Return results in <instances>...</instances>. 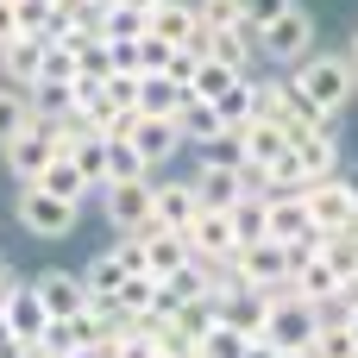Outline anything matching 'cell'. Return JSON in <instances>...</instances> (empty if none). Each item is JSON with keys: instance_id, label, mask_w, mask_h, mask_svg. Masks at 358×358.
I'll list each match as a JSON object with an SVG mask.
<instances>
[{"instance_id": "9", "label": "cell", "mask_w": 358, "mask_h": 358, "mask_svg": "<svg viewBox=\"0 0 358 358\" xmlns=\"http://www.w3.org/2000/svg\"><path fill=\"white\" fill-rule=\"evenodd\" d=\"M151 195H157L151 176L101 182V214H107V227H113V233H145V227H151Z\"/></svg>"}, {"instance_id": "19", "label": "cell", "mask_w": 358, "mask_h": 358, "mask_svg": "<svg viewBox=\"0 0 358 358\" xmlns=\"http://www.w3.org/2000/svg\"><path fill=\"white\" fill-rule=\"evenodd\" d=\"M82 283H88V296H94L101 308H113V302H120V289L132 283V264H126V252H120V245L94 252V258H88V271H82Z\"/></svg>"}, {"instance_id": "37", "label": "cell", "mask_w": 358, "mask_h": 358, "mask_svg": "<svg viewBox=\"0 0 358 358\" xmlns=\"http://www.w3.org/2000/svg\"><path fill=\"white\" fill-rule=\"evenodd\" d=\"M346 327H352V340H358V302H352V308H346Z\"/></svg>"}, {"instance_id": "29", "label": "cell", "mask_w": 358, "mask_h": 358, "mask_svg": "<svg viewBox=\"0 0 358 358\" xmlns=\"http://www.w3.org/2000/svg\"><path fill=\"white\" fill-rule=\"evenodd\" d=\"M170 57H176V44H170V38H157V31L145 25V31H138V76H164V69H170Z\"/></svg>"}, {"instance_id": "33", "label": "cell", "mask_w": 358, "mask_h": 358, "mask_svg": "<svg viewBox=\"0 0 358 358\" xmlns=\"http://www.w3.org/2000/svg\"><path fill=\"white\" fill-rule=\"evenodd\" d=\"M138 31H145V13H126V6L113 0V6H107V38H138Z\"/></svg>"}, {"instance_id": "2", "label": "cell", "mask_w": 358, "mask_h": 358, "mask_svg": "<svg viewBox=\"0 0 358 358\" xmlns=\"http://www.w3.org/2000/svg\"><path fill=\"white\" fill-rule=\"evenodd\" d=\"M252 113H258V120H271V126H283L289 138H302L308 126H321V120H327V113L296 88V76H258V82H252Z\"/></svg>"}, {"instance_id": "22", "label": "cell", "mask_w": 358, "mask_h": 358, "mask_svg": "<svg viewBox=\"0 0 358 358\" xmlns=\"http://www.w3.org/2000/svg\"><path fill=\"white\" fill-rule=\"evenodd\" d=\"M38 182H44V189H50V195H63V201H76V208H82V201H88V195H101V189H94V176H88V170H82V164H76V157H50V164H44V176H38Z\"/></svg>"}, {"instance_id": "5", "label": "cell", "mask_w": 358, "mask_h": 358, "mask_svg": "<svg viewBox=\"0 0 358 358\" xmlns=\"http://www.w3.org/2000/svg\"><path fill=\"white\" fill-rule=\"evenodd\" d=\"M189 182H195L201 208H233L239 195H252L245 157H233V151H201V164L189 170Z\"/></svg>"}, {"instance_id": "13", "label": "cell", "mask_w": 358, "mask_h": 358, "mask_svg": "<svg viewBox=\"0 0 358 358\" xmlns=\"http://www.w3.org/2000/svg\"><path fill=\"white\" fill-rule=\"evenodd\" d=\"M126 138L138 145V157H145L151 170H157V164H176V157H182V145H189V138H182V126H176L170 113H132Z\"/></svg>"}, {"instance_id": "17", "label": "cell", "mask_w": 358, "mask_h": 358, "mask_svg": "<svg viewBox=\"0 0 358 358\" xmlns=\"http://www.w3.org/2000/svg\"><path fill=\"white\" fill-rule=\"evenodd\" d=\"M176 126H182V138L195 151H233V120L214 101H201V94H189V107L176 113Z\"/></svg>"}, {"instance_id": "30", "label": "cell", "mask_w": 358, "mask_h": 358, "mask_svg": "<svg viewBox=\"0 0 358 358\" xmlns=\"http://www.w3.org/2000/svg\"><path fill=\"white\" fill-rule=\"evenodd\" d=\"M195 352H201V358H245V352H252V340H245L239 327H227V321H220V327H214Z\"/></svg>"}, {"instance_id": "24", "label": "cell", "mask_w": 358, "mask_h": 358, "mask_svg": "<svg viewBox=\"0 0 358 358\" xmlns=\"http://www.w3.org/2000/svg\"><path fill=\"white\" fill-rule=\"evenodd\" d=\"M31 107H38L44 120H63V113L82 107V82H69V76H44V82L31 88Z\"/></svg>"}, {"instance_id": "25", "label": "cell", "mask_w": 358, "mask_h": 358, "mask_svg": "<svg viewBox=\"0 0 358 358\" xmlns=\"http://www.w3.org/2000/svg\"><path fill=\"white\" fill-rule=\"evenodd\" d=\"M308 358H358V340L352 327H346V315H321V327H315V340H308Z\"/></svg>"}, {"instance_id": "6", "label": "cell", "mask_w": 358, "mask_h": 358, "mask_svg": "<svg viewBox=\"0 0 358 358\" xmlns=\"http://www.w3.org/2000/svg\"><path fill=\"white\" fill-rule=\"evenodd\" d=\"M302 201H308V214L321 220V233H346V227H358V176H346V170L315 176V182L302 189Z\"/></svg>"}, {"instance_id": "7", "label": "cell", "mask_w": 358, "mask_h": 358, "mask_svg": "<svg viewBox=\"0 0 358 358\" xmlns=\"http://www.w3.org/2000/svg\"><path fill=\"white\" fill-rule=\"evenodd\" d=\"M296 258H302V252H289L283 239H252V245L233 252V271H239V283H252V289H289Z\"/></svg>"}, {"instance_id": "4", "label": "cell", "mask_w": 358, "mask_h": 358, "mask_svg": "<svg viewBox=\"0 0 358 358\" xmlns=\"http://www.w3.org/2000/svg\"><path fill=\"white\" fill-rule=\"evenodd\" d=\"M13 220H19L31 239H69L76 220H82V208L63 201V195H50L44 182H25V189L13 195Z\"/></svg>"}, {"instance_id": "40", "label": "cell", "mask_w": 358, "mask_h": 358, "mask_svg": "<svg viewBox=\"0 0 358 358\" xmlns=\"http://www.w3.org/2000/svg\"><path fill=\"white\" fill-rule=\"evenodd\" d=\"M277 358H308V352H277Z\"/></svg>"}, {"instance_id": "35", "label": "cell", "mask_w": 358, "mask_h": 358, "mask_svg": "<svg viewBox=\"0 0 358 358\" xmlns=\"http://www.w3.org/2000/svg\"><path fill=\"white\" fill-rule=\"evenodd\" d=\"M19 38V0H0V44Z\"/></svg>"}, {"instance_id": "28", "label": "cell", "mask_w": 358, "mask_h": 358, "mask_svg": "<svg viewBox=\"0 0 358 358\" xmlns=\"http://www.w3.org/2000/svg\"><path fill=\"white\" fill-rule=\"evenodd\" d=\"M38 120V107H31V88H13V82H0V145L13 138V132H25Z\"/></svg>"}, {"instance_id": "15", "label": "cell", "mask_w": 358, "mask_h": 358, "mask_svg": "<svg viewBox=\"0 0 358 358\" xmlns=\"http://www.w3.org/2000/svg\"><path fill=\"white\" fill-rule=\"evenodd\" d=\"M189 252H195V258H214V264H233V252H239L233 208H195V220H189Z\"/></svg>"}, {"instance_id": "34", "label": "cell", "mask_w": 358, "mask_h": 358, "mask_svg": "<svg viewBox=\"0 0 358 358\" xmlns=\"http://www.w3.org/2000/svg\"><path fill=\"white\" fill-rule=\"evenodd\" d=\"M283 6H289V0H245V25H252V31H264Z\"/></svg>"}, {"instance_id": "32", "label": "cell", "mask_w": 358, "mask_h": 358, "mask_svg": "<svg viewBox=\"0 0 358 358\" xmlns=\"http://www.w3.org/2000/svg\"><path fill=\"white\" fill-rule=\"evenodd\" d=\"M214 107H220V113H227V120H233V132H239V126H245V120H252V76H245V82H239V88H233V94H227V101H214Z\"/></svg>"}, {"instance_id": "10", "label": "cell", "mask_w": 358, "mask_h": 358, "mask_svg": "<svg viewBox=\"0 0 358 358\" xmlns=\"http://www.w3.org/2000/svg\"><path fill=\"white\" fill-rule=\"evenodd\" d=\"M321 315L327 308H315V302H302V296H277L271 302V321H264V340L277 346V352H308V340H315V327H321Z\"/></svg>"}, {"instance_id": "16", "label": "cell", "mask_w": 358, "mask_h": 358, "mask_svg": "<svg viewBox=\"0 0 358 358\" xmlns=\"http://www.w3.org/2000/svg\"><path fill=\"white\" fill-rule=\"evenodd\" d=\"M340 289H346V277H340L321 252H302V258H296V271H289V296H302V302L340 315Z\"/></svg>"}, {"instance_id": "21", "label": "cell", "mask_w": 358, "mask_h": 358, "mask_svg": "<svg viewBox=\"0 0 358 358\" xmlns=\"http://www.w3.org/2000/svg\"><path fill=\"white\" fill-rule=\"evenodd\" d=\"M195 208H201V195H195L189 176H182V182H157V195H151V227H176V233H189Z\"/></svg>"}, {"instance_id": "39", "label": "cell", "mask_w": 358, "mask_h": 358, "mask_svg": "<svg viewBox=\"0 0 358 358\" xmlns=\"http://www.w3.org/2000/svg\"><path fill=\"white\" fill-rule=\"evenodd\" d=\"M346 57H352V63H358V31H352V38H346Z\"/></svg>"}, {"instance_id": "3", "label": "cell", "mask_w": 358, "mask_h": 358, "mask_svg": "<svg viewBox=\"0 0 358 358\" xmlns=\"http://www.w3.org/2000/svg\"><path fill=\"white\" fill-rule=\"evenodd\" d=\"M315 44H321V31H315V13H308L302 0H289L271 25L258 31V57H264V63H289V69H296Z\"/></svg>"}, {"instance_id": "1", "label": "cell", "mask_w": 358, "mask_h": 358, "mask_svg": "<svg viewBox=\"0 0 358 358\" xmlns=\"http://www.w3.org/2000/svg\"><path fill=\"white\" fill-rule=\"evenodd\" d=\"M289 76H296V88H302L327 120H346V107H352V94H358V63L346 50H321V44H315Z\"/></svg>"}, {"instance_id": "31", "label": "cell", "mask_w": 358, "mask_h": 358, "mask_svg": "<svg viewBox=\"0 0 358 358\" xmlns=\"http://www.w3.org/2000/svg\"><path fill=\"white\" fill-rule=\"evenodd\" d=\"M208 31H227V25H245V0H195Z\"/></svg>"}, {"instance_id": "36", "label": "cell", "mask_w": 358, "mask_h": 358, "mask_svg": "<svg viewBox=\"0 0 358 358\" xmlns=\"http://www.w3.org/2000/svg\"><path fill=\"white\" fill-rule=\"evenodd\" d=\"M120 6H126V13H145V19H151V6H157V0H120Z\"/></svg>"}, {"instance_id": "14", "label": "cell", "mask_w": 358, "mask_h": 358, "mask_svg": "<svg viewBox=\"0 0 358 358\" xmlns=\"http://www.w3.org/2000/svg\"><path fill=\"white\" fill-rule=\"evenodd\" d=\"M271 239H283L289 252H321V220L308 214L302 195H271Z\"/></svg>"}, {"instance_id": "18", "label": "cell", "mask_w": 358, "mask_h": 358, "mask_svg": "<svg viewBox=\"0 0 358 358\" xmlns=\"http://www.w3.org/2000/svg\"><path fill=\"white\" fill-rule=\"evenodd\" d=\"M44 63H50V44L31 38V31H19L13 44H0V82H13V88H38Z\"/></svg>"}, {"instance_id": "11", "label": "cell", "mask_w": 358, "mask_h": 358, "mask_svg": "<svg viewBox=\"0 0 358 358\" xmlns=\"http://www.w3.org/2000/svg\"><path fill=\"white\" fill-rule=\"evenodd\" d=\"M145 25H151L157 38H170L176 50H195V57H208V44H214V31H208V19H201L195 0H157Z\"/></svg>"}, {"instance_id": "20", "label": "cell", "mask_w": 358, "mask_h": 358, "mask_svg": "<svg viewBox=\"0 0 358 358\" xmlns=\"http://www.w3.org/2000/svg\"><path fill=\"white\" fill-rule=\"evenodd\" d=\"M38 283V296H44V308L57 315V321H69V315H82L94 296H88V283H82V271H44V277H31Z\"/></svg>"}, {"instance_id": "27", "label": "cell", "mask_w": 358, "mask_h": 358, "mask_svg": "<svg viewBox=\"0 0 358 358\" xmlns=\"http://www.w3.org/2000/svg\"><path fill=\"white\" fill-rule=\"evenodd\" d=\"M126 176H151V164L138 157V145H132L126 132H113V138H107V164H101V182H126Z\"/></svg>"}, {"instance_id": "8", "label": "cell", "mask_w": 358, "mask_h": 358, "mask_svg": "<svg viewBox=\"0 0 358 358\" xmlns=\"http://www.w3.org/2000/svg\"><path fill=\"white\" fill-rule=\"evenodd\" d=\"M50 157H57V138H50V120H44V113H38L25 132H13V138L0 145V164H6V176H13L19 189H25V182H38Z\"/></svg>"}, {"instance_id": "12", "label": "cell", "mask_w": 358, "mask_h": 358, "mask_svg": "<svg viewBox=\"0 0 358 358\" xmlns=\"http://www.w3.org/2000/svg\"><path fill=\"white\" fill-rule=\"evenodd\" d=\"M50 308H44V296H38V283H6V296H0V327L6 334H19L25 346H38L44 334H50Z\"/></svg>"}, {"instance_id": "38", "label": "cell", "mask_w": 358, "mask_h": 358, "mask_svg": "<svg viewBox=\"0 0 358 358\" xmlns=\"http://www.w3.org/2000/svg\"><path fill=\"white\" fill-rule=\"evenodd\" d=\"M6 283H13V277H6V252H0V296H6Z\"/></svg>"}, {"instance_id": "23", "label": "cell", "mask_w": 358, "mask_h": 358, "mask_svg": "<svg viewBox=\"0 0 358 358\" xmlns=\"http://www.w3.org/2000/svg\"><path fill=\"white\" fill-rule=\"evenodd\" d=\"M239 82H245V69H233V63H220L214 50H208V57H195V82H189V88H195L201 101H227V94H233Z\"/></svg>"}, {"instance_id": "26", "label": "cell", "mask_w": 358, "mask_h": 358, "mask_svg": "<svg viewBox=\"0 0 358 358\" xmlns=\"http://www.w3.org/2000/svg\"><path fill=\"white\" fill-rule=\"evenodd\" d=\"M182 107H189V88L182 82H170V76H145L138 82V113H170L176 120Z\"/></svg>"}]
</instances>
